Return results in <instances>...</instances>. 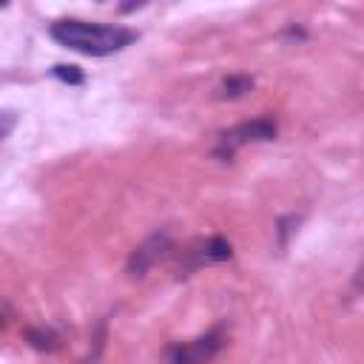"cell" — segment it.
Returning a JSON list of instances; mask_svg holds the SVG:
<instances>
[{
    "mask_svg": "<svg viewBox=\"0 0 364 364\" xmlns=\"http://www.w3.org/2000/svg\"><path fill=\"white\" fill-rule=\"evenodd\" d=\"M54 74L63 80V82H68V85H80L85 77L77 71V65H54Z\"/></svg>",
    "mask_w": 364,
    "mask_h": 364,
    "instance_id": "52a82bcc",
    "label": "cell"
},
{
    "mask_svg": "<svg viewBox=\"0 0 364 364\" xmlns=\"http://www.w3.org/2000/svg\"><path fill=\"white\" fill-rule=\"evenodd\" d=\"M355 287H358V290L364 287V264H361V267H358V273H355Z\"/></svg>",
    "mask_w": 364,
    "mask_h": 364,
    "instance_id": "9c48e42d",
    "label": "cell"
},
{
    "mask_svg": "<svg viewBox=\"0 0 364 364\" xmlns=\"http://www.w3.org/2000/svg\"><path fill=\"white\" fill-rule=\"evenodd\" d=\"M253 88V80L250 77H228L225 82H222V88H219V97L225 100H233V97H242L245 91H250Z\"/></svg>",
    "mask_w": 364,
    "mask_h": 364,
    "instance_id": "8992f818",
    "label": "cell"
},
{
    "mask_svg": "<svg viewBox=\"0 0 364 364\" xmlns=\"http://www.w3.org/2000/svg\"><path fill=\"white\" fill-rule=\"evenodd\" d=\"M48 34L60 46L88 57H108L136 40V31L125 26H105V23H85V20H57L48 28Z\"/></svg>",
    "mask_w": 364,
    "mask_h": 364,
    "instance_id": "6da1fadb",
    "label": "cell"
},
{
    "mask_svg": "<svg viewBox=\"0 0 364 364\" xmlns=\"http://www.w3.org/2000/svg\"><path fill=\"white\" fill-rule=\"evenodd\" d=\"M168 250H171L168 233H154L148 242H142V245L131 253V259H128V273H131V276H145V270H148L154 262H159Z\"/></svg>",
    "mask_w": 364,
    "mask_h": 364,
    "instance_id": "277c9868",
    "label": "cell"
},
{
    "mask_svg": "<svg viewBox=\"0 0 364 364\" xmlns=\"http://www.w3.org/2000/svg\"><path fill=\"white\" fill-rule=\"evenodd\" d=\"M28 338H31V344H34V347H40V350H54V347H57L51 333H40V330H31V333H28Z\"/></svg>",
    "mask_w": 364,
    "mask_h": 364,
    "instance_id": "ba28073f",
    "label": "cell"
},
{
    "mask_svg": "<svg viewBox=\"0 0 364 364\" xmlns=\"http://www.w3.org/2000/svg\"><path fill=\"white\" fill-rule=\"evenodd\" d=\"M222 347V330H213L208 336H199L193 341L176 344L171 350V364H205L213 358V353Z\"/></svg>",
    "mask_w": 364,
    "mask_h": 364,
    "instance_id": "3957f363",
    "label": "cell"
},
{
    "mask_svg": "<svg viewBox=\"0 0 364 364\" xmlns=\"http://www.w3.org/2000/svg\"><path fill=\"white\" fill-rule=\"evenodd\" d=\"M230 245L222 239V236H210L205 242H196L191 250H188V262L182 264V273H191L202 264H213V262H225L230 259Z\"/></svg>",
    "mask_w": 364,
    "mask_h": 364,
    "instance_id": "5b68a950",
    "label": "cell"
},
{
    "mask_svg": "<svg viewBox=\"0 0 364 364\" xmlns=\"http://www.w3.org/2000/svg\"><path fill=\"white\" fill-rule=\"evenodd\" d=\"M273 136H276V125H273L270 119L242 122V125H233V128H228V131L219 134V142H216L213 154L228 162L239 148H245V145H250V142H267V139H273Z\"/></svg>",
    "mask_w": 364,
    "mask_h": 364,
    "instance_id": "7a4b0ae2",
    "label": "cell"
}]
</instances>
